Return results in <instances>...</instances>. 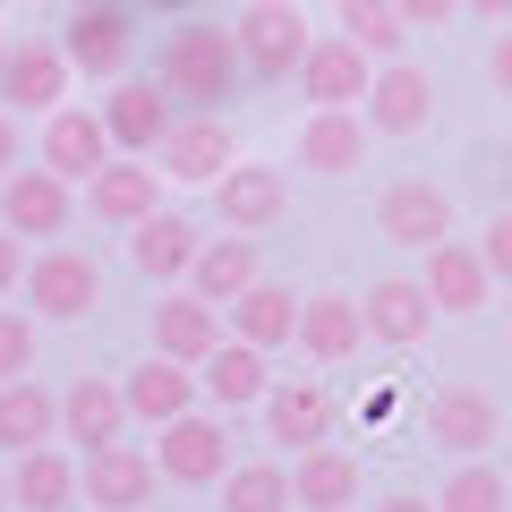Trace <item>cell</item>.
<instances>
[{"instance_id":"1","label":"cell","mask_w":512,"mask_h":512,"mask_svg":"<svg viewBox=\"0 0 512 512\" xmlns=\"http://www.w3.org/2000/svg\"><path fill=\"white\" fill-rule=\"evenodd\" d=\"M154 77L180 111H222L239 103L248 86V60H239V26H214V18H171V35L154 43Z\"/></svg>"},{"instance_id":"2","label":"cell","mask_w":512,"mask_h":512,"mask_svg":"<svg viewBox=\"0 0 512 512\" xmlns=\"http://www.w3.org/2000/svg\"><path fill=\"white\" fill-rule=\"evenodd\" d=\"M137 26H146L137 0H69L60 52H69V69H86V77H128V60H137Z\"/></svg>"},{"instance_id":"3","label":"cell","mask_w":512,"mask_h":512,"mask_svg":"<svg viewBox=\"0 0 512 512\" xmlns=\"http://www.w3.org/2000/svg\"><path fill=\"white\" fill-rule=\"evenodd\" d=\"M308 18L291 0H248L239 9V60H248V86H291L299 60H308Z\"/></svg>"},{"instance_id":"4","label":"cell","mask_w":512,"mask_h":512,"mask_svg":"<svg viewBox=\"0 0 512 512\" xmlns=\"http://www.w3.org/2000/svg\"><path fill=\"white\" fill-rule=\"evenodd\" d=\"M231 163H239V146H231V120L222 111H180L163 128V146H154V171L180 180V188H214Z\"/></svg>"},{"instance_id":"5","label":"cell","mask_w":512,"mask_h":512,"mask_svg":"<svg viewBox=\"0 0 512 512\" xmlns=\"http://www.w3.org/2000/svg\"><path fill=\"white\" fill-rule=\"evenodd\" d=\"M26 308L52 316V325H77L86 308H103V265L86 248H43L26 256Z\"/></svg>"},{"instance_id":"6","label":"cell","mask_w":512,"mask_h":512,"mask_svg":"<svg viewBox=\"0 0 512 512\" xmlns=\"http://www.w3.org/2000/svg\"><path fill=\"white\" fill-rule=\"evenodd\" d=\"M154 470L171 487H222V470H231V427L205 419V410H180L171 427H154Z\"/></svg>"},{"instance_id":"7","label":"cell","mask_w":512,"mask_h":512,"mask_svg":"<svg viewBox=\"0 0 512 512\" xmlns=\"http://www.w3.org/2000/svg\"><path fill=\"white\" fill-rule=\"evenodd\" d=\"M0 222H9L18 239H60L77 222V180H60L52 163L9 171V180H0Z\"/></svg>"},{"instance_id":"8","label":"cell","mask_w":512,"mask_h":512,"mask_svg":"<svg viewBox=\"0 0 512 512\" xmlns=\"http://www.w3.org/2000/svg\"><path fill=\"white\" fill-rule=\"evenodd\" d=\"M154 453L146 444H94L86 470H77V495H86L94 512H146L154 504Z\"/></svg>"},{"instance_id":"9","label":"cell","mask_w":512,"mask_h":512,"mask_svg":"<svg viewBox=\"0 0 512 512\" xmlns=\"http://www.w3.org/2000/svg\"><path fill=\"white\" fill-rule=\"evenodd\" d=\"M367 86H376V60H367L350 35H316L308 43V60H299V94H308L316 111H359Z\"/></svg>"},{"instance_id":"10","label":"cell","mask_w":512,"mask_h":512,"mask_svg":"<svg viewBox=\"0 0 512 512\" xmlns=\"http://www.w3.org/2000/svg\"><path fill=\"white\" fill-rule=\"evenodd\" d=\"M367 128L376 137H419L427 120H436V77L419 69V60H376V86H367Z\"/></svg>"},{"instance_id":"11","label":"cell","mask_w":512,"mask_h":512,"mask_svg":"<svg viewBox=\"0 0 512 512\" xmlns=\"http://www.w3.org/2000/svg\"><path fill=\"white\" fill-rule=\"evenodd\" d=\"M214 214L231 222V231H274V222L291 214V171L282 163H231L214 180Z\"/></svg>"},{"instance_id":"12","label":"cell","mask_w":512,"mask_h":512,"mask_svg":"<svg viewBox=\"0 0 512 512\" xmlns=\"http://www.w3.org/2000/svg\"><path fill=\"white\" fill-rule=\"evenodd\" d=\"M376 231L393 239V248H436V239H453V197H444L436 180H384Z\"/></svg>"},{"instance_id":"13","label":"cell","mask_w":512,"mask_h":512,"mask_svg":"<svg viewBox=\"0 0 512 512\" xmlns=\"http://www.w3.org/2000/svg\"><path fill=\"white\" fill-rule=\"evenodd\" d=\"M171 120H180V103L163 94V77H111L103 128H111V146H120V154H154Z\"/></svg>"},{"instance_id":"14","label":"cell","mask_w":512,"mask_h":512,"mask_svg":"<svg viewBox=\"0 0 512 512\" xmlns=\"http://www.w3.org/2000/svg\"><path fill=\"white\" fill-rule=\"evenodd\" d=\"M154 197H163V171H154V154H111L103 171L86 180V214L111 222V231H128V222H146Z\"/></svg>"},{"instance_id":"15","label":"cell","mask_w":512,"mask_h":512,"mask_svg":"<svg viewBox=\"0 0 512 512\" xmlns=\"http://www.w3.org/2000/svg\"><path fill=\"white\" fill-rule=\"evenodd\" d=\"M359 308H367V342H384V350H419L427 325H436V299H427V282H410V274L367 282Z\"/></svg>"},{"instance_id":"16","label":"cell","mask_w":512,"mask_h":512,"mask_svg":"<svg viewBox=\"0 0 512 512\" xmlns=\"http://www.w3.org/2000/svg\"><path fill=\"white\" fill-rule=\"evenodd\" d=\"M504 436V410H495V393H478V384H444L436 402H427V444H444V453H487V444Z\"/></svg>"},{"instance_id":"17","label":"cell","mask_w":512,"mask_h":512,"mask_svg":"<svg viewBox=\"0 0 512 512\" xmlns=\"http://www.w3.org/2000/svg\"><path fill=\"white\" fill-rule=\"evenodd\" d=\"M265 436L274 444H291V453H308V444H325L333 436V393L316 376H282V384H265Z\"/></svg>"},{"instance_id":"18","label":"cell","mask_w":512,"mask_h":512,"mask_svg":"<svg viewBox=\"0 0 512 512\" xmlns=\"http://www.w3.org/2000/svg\"><path fill=\"white\" fill-rule=\"evenodd\" d=\"M0 103L60 111V103H69V52L43 43V35H18V43H9V69H0Z\"/></svg>"},{"instance_id":"19","label":"cell","mask_w":512,"mask_h":512,"mask_svg":"<svg viewBox=\"0 0 512 512\" xmlns=\"http://www.w3.org/2000/svg\"><path fill=\"white\" fill-rule=\"evenodd\" d=\"M120 393H128V419H146V427H171L180 419V410H197V367L188 359H163V350H154V359H137L120 376Z\"/></svg>"},{"instance_id":"20","label":"cell","mask_w":512,"mask_h":512,"mask_svg":"<svg viewBox=\"0 0 512 512\" xmlns=\"http://www.w3.org/2000/svg\"><path fill=\"white\" fill-rule=\"evenodd\" d=\"M111 128H103V111H77V103H60V111H43V163L60 171V180H94V171L111 163Z\"/></svg>"},{"instance_id":"21","label":"cell","mask_w":512,"mask_h":512,"mask_svg":"<svg viewBox=\"0 0 512 512\" xmlns=\"http://www.w3.org/2000/svg\"><path fill=\"white\" fill-rule=\"evenodd\" d=\"M427 299L444 316H478L495 299V274H487V256H478V239H436L427 248Z\"/></svg>"},{"instance_id":"22","label":"cell","mask_w":512,"mask_h":512,"mask_svg":"<svg viewBox=\"0 0 512 512\" xmlns=\"http://www.w3.org/2000/svg\"><path fill=\"white\" fill-rule=\"evenodd\" d=\"M197 248H205V239H197L188 214H163V205H154L146 222H128V265H137L146 282H188Z\"/></svg>"},{"instance_id":"23","label":"cell","mask_w":512,"mask_h":512,"mask_svg":"<svg viewBox=\"0 0 512 512\" xmlns=\"http://www.w3.org/2000/svg\"><path fill=\"white\" fill-rule=\"evenodd\" d=\"M359 342H367V308H359L350 291H316L308 308H299V350H308L316 367L359 359Z\"/></svg>"},{"instance_id":"24","label":"cell","mask_w":512,"mask_h":512,"mask_svg":"<svg viewBox=\"0 0 512 512\" xmlns=\"http://www.w3.org/2000/svg\"><path fill=\"white\" fill-rule=\"evenodd\" d=\"M299 308H308V299H299L291 282L256 274L248 291L231 299V333H239V342H256V350H282V342H299Z\"/></svg>"},{"instance_id":"25","label":"cell","mask_w":512,"mask_h":512,"mask_svg":"<svg viewBox=\"0 0 512 512\" xmlns=\"http://www.w3.org/2000/svg\"><path fill=\"white\" fill-rule=\"evenodd\" d=\"M291 504L299 512H350V504H359V461H350L342 444H308V453H291Z\"/></svg>"},{"instance_id":"26","label":"cell","mask_w":512,"mask_h":512,"mask_svg":"<svg viewBox=\"0 0 512 512\" xmlns=\"http://www.w3.org/2000/svg\"><path fill=\"white\" fill-rule=\"evenodd\" d=\"M120 427H128V393L111 376H77L69 393H60V436L69 444H120Z\"/></svg>"},{"instance_id":"27","label":"cell","mask_w":512,"mask_h":512,"mask_svg":"<svg viewBox=\"0 0 512 512\" xmlns=\"http://www.w3.org/2000/svg\"><path fill=\"white\" fill-rule=\"evenodd\" d=\"M367 111H308V128H299V163L325 171V180H342V171L367 163Z\"/></svg>"},{"instance_id":"28","label":"cell","mask_w":512,"mask_h":512,"mask_svg":"<svg viewBox=\"0 0 512 512\" xmlns=\"http://www.w3.org/2000/svg\"><path fill=\"white\" fill-rule=\"evenodd\" d=\"M197 384H205V402H222V410H256L274 376H265V350H256V342H239V333H231V342H214V350H205Z\"/></svg>"},{"instance_id":"29","label":"cell","mask_w":512,"mask_h":512,"mask_svg":"<svg viewBox=\"0 0 512 512\" xmlns=\"http://www.w3.org/2000/svg\"><path fill=\"white\" fill-rule=\"evenodd\" d=\"M35 444H60V393H43L35 376L0 384V453H35Z\"/></svg>"},{"instance_id":"30","label":"cell","mask_w":512,"mask_h":512,"mask_svg":"<svg viewBox=\"0 0 512 512\" xmlns=\"http://www.w3.org/2000/svg\"><path fill=\"white\" fill-rule=\"evenodd\" d=\"M222 342V316H214V299H197V291H171L163 308H154V350L163 359H188V367H205V350Z\"/></svg>"},{"instance_id":"31","label":"cell","mask_w":512,"mask_h":512,"mask_svg":"<svg viewBox=\"0 0 512 512\" xmlns=\"http://www.w3.org/2000/svg\"><path fill=\"white\" fill-rule=\"evenodd\" d=\"M9 504H18V512H69L77 504V461L60 453V444L18 453V470H9Z\"/></svg>"},{"instance_id":"32","label":"cell","mask_w":512,"mask_h":512,"mask_svg":"<svg viewBox=\"0 0 512 512\" xmlns=\"http://www.w3.org/2000/svg\"><path fill=\"white\" fill-rule=\"evenodd\" d=\"M265 274V256H256V239H205L197 248V265H188V291L197 299H214V308H231L248 282Z\"/></svg>"},{"instance_id":"33","label":"cell","mask_w":512,"mask_h":512,"mask_svg":"<svg viewBox=\"0 0 512 512\" xmlns=\"http://www.w3.org/2000/svg\"><path fill=\"white\" fill-rule=\"evenodd\" d=\"M222 512H291V470L282 461H231L222 470Z\"/></svg>"},{"instance_id":"34","label":"cell","mask_w":512,"mask_h":512,"mask_svg":"<svg viewBox=\"0 0 512 512\" xmlns=\"http://www.w3.org/2000/svg\"><path fill=\"white\" fill-rule=\"evenodd\" d=\"M342 35L359 43L367 60H402V43H410V18L393 9V0H342Z\"/></svg>"},{"instance_id":"35","label":"cell","mask_w":512,"mask_h":512,"mask_svg":"<svg viewBox=\"0 0 512 512\" xmlns=\"http://www.w3.org/2000/svg\"><path fill=\"white\" fill-rule=\"evenodd\" d=\"M436 512H512V478H504V470H487V461L470 453L453 478H444Z\"/></svg>"},{"instance_id":"36","label":"cell","mask_w":512,"mask_h":512,"mask_svg":"<svg viewBox=\"0 0 512 512\" xmlns=\"http://www.w3.org/2000/svg\"><path fill=\"white\" fill-rule=\"evenodd\" d=\"M26 367H35V325H26L18 308H0V384L26 376Z\"/></svg>"},{"instance_id":"37","label":"cell","mask_w":512,"mask_h":512,"mask_svg":"<svg viewBox=\"0 0 512 512\" xmlns=\"http://www.w3.org/2000/svg\"><path fill=\"white\" fill-rule=\"evenodd\" d=\"M478 256H487V274H495V282L512 291V205H504V214L487 222V231H478Z\"/></svg>"},{"instance_id":"38","label":"cell","mask_w":512,"mask_h":512,"mask_svg":"<svg viewBox=\"0 0 512 512\" xmlns=\"http://www.w3.org/2000/svg\"><path fill=\"white\" fill-rule=\"evenodd\" d=\"M18 282H26V239L9 231V222H0V299L18 291Z\"/></svg>"},{"instance_id":"39","label":"cell","mask_w":512,"mask_h":512,"mask_svg":"<svg viewBox=\"0 0 512 512\" xmlns=\"http://www.w3.org/2000/svg\"><path fill=\"white\" fill-rule=\"evenodd\" d=\"M487 86H495V94H512V26L487 43Z\"/></svg>"},{"instance_id":"40","label":"cell","mask_w":512,"mask_h":512,"mask_svg":"<svg viewBox=\"0 0 512 512\" xmlns=\"http://www.w3.org/2000/svg\"><path fill=\"white\" fill-rule=\"evenodd\" d=\"M393 9H402L410 26H444V18H453V9H461V0H393Z\"/></svg>"},{"instance_id":"41","label":"cell","mask_w":512,"mask_h":512,"mask_svg":"<svg viewBox=\"0 0 512 512\" xmlns=\"http://www.w3.org/2000/svg\"><path fill=\"white\" fill-rule=\"evenodd\" d=\"M18 171V111H0V180Z\"/></svg>"},{"instance_id":"42","label":"cell","mask_w":512,"mask_h":512,"mask_svg":"<svg viewBox=\"0 0 512 512\" xmlns=\"http://www.w3.org/2000/svg\"><path fill=\"white\" fill-rule=\"evenodd\" d=\"M137 9H146V18H197L205 0H137Z\"/></svg>"},{"instance_id":"43","label":"cell","mask_w":512,"mask_h":512,"mask_svg":"<svg viewBox=\"0 0 512 512\" xmlns=\"http://www.w3.org/2000/svg\"><path fill=\"white\" fill-rule=\"evenodd\" d=\"M470 18H487V26H512V0H461Z\"/></svg>"},{"instance_id":"44","label":"cell","mask_w":512,"mask_h":512,"mask_svg":"<svg viewBox=\"0 0 512 512\" xmlns=\"http://www.w3.org/2000/svg\"><path fill=\"white\" fill-rule=\"evenodd\" d=\"M376 512H436V504H427V495H410V487H402V495H384Z\"/></svg>"},{"instance_id":"45","label":"cell","mask_w":512,"mask_h":512,"mask_svg":"<svg viewBox=\"0 0 512 512\" xmlns=\"http://www.w3.org/2000/svg\"><path fill=\"white\" fill-rule=\"evenodd\" d=\"M0 512H18V504H9V470H0Z\"/></svg>"},{"instance_id":"46","label":"cell","mask_w":512,"mask_h":512,"mask_svg":"<svg viewBox=\"0 0 512 512\" xmlns=\"http://www.w3.org/2000/svg\"><path fill=\"white\" fill-rule=\"evenodd\" d=\"M0 69H9V35H0Z\"/></svg>"},{"instance_id":"47","label":"cell","mask_w":512,"mask_h":512,"mask_svg":"<svg viewBox=\"0 0 512 512\" xmlns=\"http://www.w3.org/2000/svg\"><path fill=\"white\" fill-rule=\"evenodd\" d=\"M504 188H512V154H504Z\"/></svg>"},{"instance_id":"48","label":"cell","mask_w":512,"mask_h":512,"mask_svg":"<svg viewBox=\"0 0 512 512\" xmlns=\"http://www.w3.org/2000/svg\"><path fill=\"white\" fill-rule=\"evenodd\" d=\"M0 9H9V0H0Z\"/></svg>"},{"instance_id":"49","label":"cell","mask_w":512,"mask_h":512,"mask_svg":"<svg viewBox=\"0 0 512 512\" xmlns=\"http://www.w3.org/2000/svg\"><path fill=\"white\" fill-rule=\"evenodd\" d=\"M504 316H512V308H504Z\"/></svg>"}]
</instances>
